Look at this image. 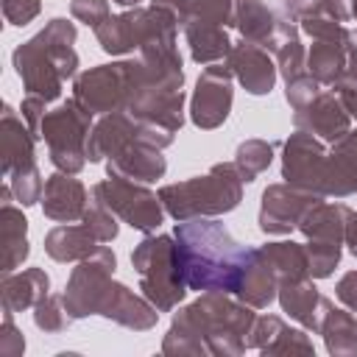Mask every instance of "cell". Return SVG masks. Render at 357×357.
<instances>
[{
  "label": "cell",
  "instance_id": "6da1fadb",
  "mask_svg": "<svg viewBox=\"0 0 357 357\" xmlns=\"http://www.w3.org/2000/svg\"><path fill=\"white\" fill-rule=\"evenodd\" d=\"M254 321V307L231 298V293H201L192 304L173 312L170 329L162 340V354L237 357L248 349Z\"/></svg>",
  "mask_w": 357,
  "mask_h": 357
},
{
  "label": "cell",
  "instance_id": "7a4b0ae2",
  "mask_svg": "<svg viewBox=\"0 0 357 357\" xmlns=\"http://www.w3.org/2000/svg\"><path fill=\"white\" fill-rule=\"evenodd\" d=\"M181 276L190 290L198 293H237L251 245H240L229 229L215 218L181 220L173 229Z\"/></svg>",
  "mask_w": 357,
  "mask_h": 357
},
{
  "label": "cell",
  "instance_id": "3957f363",
  "mask_svg": "<svg viewBox=\"0 0 357 357\" xmlns=\"http://www.w3.org/2000/svg\"><path fill=\"white\" fill-rule=\"evenodd\" d=\"M75 22L64 17H53L39 33L28 42L17 45L11 53L14 70L28 95H39L47 103L56 100L64 89V81L75 78L78 73V53H75Z\"/></svg>",
  "mask_w": 357,
  "mask_h": 357
},
{
  "label": "cell",
  "instance_id": "277c9868",
  "mask_svg": "<svg viewBox=\"0 0 357 357\" xmlns=\"http://www.w3.org/2000/svg\"><path fill=\"white\" fill-rule=\"evenodd\" d=\"M243 178L234 162H218L204 176H192L187 181L165 184L159 190L165 212L181 223L192 218H218L240 206L243 201Z\"/></svg>",
  "mask_w": 357,
  "mask_h": 357
},
{
  "label": "cell",
  "instance_id": "5b68a950",
  "mask_svg": "<svg viewBox=\"0 0 357 357\" xmlns=\"http://www.w3.org/2000/svg\"><path fill=\"white\" fill-rule=\"evenodd\" d=\"M131 265L139 276L142 296L159 312L176 310L190 290L181 276L173 234H145L131 251Z\"/></svg>",
  "mask_w": 357,
  "mask_h": 357
},
{
  "label": "cell",
  "instance_id": "8992f818",
  "mask_svg": "<svg viewBox=\"0 0 357 357\" xmlns=\"http://www.w3.org/2000/svg\"><path fill=\"white\" fill-rule=\"evenodd\" d=\"M92 114L75 100L67 98L59 109L47 112L42 120V139L47 142V156L56 170L78 176L86 159V139L92 131Z\"/></svg>",
  "mask_w": 357,
  "mask_h": 357
},
{
  "label": "cell",
  "instance_id": "52a82bcc",
  "mask_svg": "<svg viewBox=\"0 0 357 357\" xmlns=\"http://www.w3.org/2000/svg\"><path fill=\"white\" fill-rule=\"evenodd\" d=\"M92 201H100L112 209L123 223L142 234H153L165 220L162 198L148 190L142 181H131L123 176H109L92 187Z\"/></svg>",
  "mask_w": 357,
  "mask_h": 357
},
{
  "label": "cell",
  "instance_id": "ba28073f",
  "mask_svg": "<svg viewBox=\"0 0 357 357\" xmlns=\"http://www.w3.org/2000/svg\"><path fill=\"white\" fill-rule=\"evenodd\" d=\"M114 268H117V257L109 245H98L95 254L81 259L78 268H73L61 296L75 321L100 315L103 301L114 284Z\"/></svg>",
  "mask_w": 357,
  "mask_h": 357
},
{
  "label": "cell",
  "instance_id": "9c48e42d",
  "mask_svg": "<svg viewBox=\"0 0 357 357\" xmlns=\"http://www.w3.org/2000/svg\"><path fill=\"white\" fill-rule=\"evenodd\" d=\"M326 176H329V151L324 139L296 128L282 142V178L298 190L326 198Z\"/></svg>",
  "mask_w": 357,
  "mask_h": 357
},
{
  "label": "cell",
  "instance_id": "30bf717a",
  "mask_svg": "<svg viewBox=\"0 0 357 357\" xmlns=\"http://www.w3.org/2000/svg\"><path fill=\"white\" fill-rule=\"evenodd\" d=\"M131 86V59L128 61H112L98 64L73 81V98L89 112V114H106L114 109H126Z\"/></svg>",
  "mask_w": 357,
  "mask_h": 357
},
{
  "label": "cell",
  "instance_id": "8fae6325",
  "mask_svg": "<svg viewBox=\"0 0 357 357\" xmlns=\"http://www.w3.org/2000/svg\"><path fill=\"white\" fill-rule=\"evenodd\" d=\"M231 67L226 61L209 64L201 70L192 98H190V120L201 131L220 128L229 120L231 103H234V89H231Z\"/></svg>",
  "mask_w": 357,
  "mask_h": 357
},
{
  "label": "cell",
  "instance_id": "7c38bea8",
  "mask_svg": "<svg viewBox=\"0 0 357 357\" xmlns=\"http://www.w3.org/2000/svg\"><path fill=\"white\" fill-rule=\"evenodd\" d=\"M321 195L298 190L287 181L282 184H268L262 190V204H259V229L262 234H290L304 212L318 204Z\"/></svg>",
  "mask_w": 357,
  "mask_h": 357
},
{
  "label": "cell",
  "instance_id": "4fadbf2b",
  "mask_svg": "<svg viewBox=\"0 0 357 357\" xmlns=\"http://www.w3.org/2000/svg\"><path fill=\"white\" fill-rule=\"evenodd\" d=\"M293 126L332 145L351 131V114L343 109V103L329 86V89H321L310 103L293 112Z\"/></svg>",
  "mask_w": 357,
  "mask_h": 357
},
{
  "label": "cell",
  "instance_id": "5bb4252c",
  "mask_svg": "<svg viewBox=\"0 0 357 357\" xmlns=\"http://www.w3.org/2000/svg\"><path fill=\"white\" fill-rule=\"evenodd\" d=\"M151 33V6H134L120 14H112L100 28H95L98 45L109 56H126L145 45Z\"/></svg>",
  "mask_w": 357,
  "mask_h": 357
},
{
  "label": "cell",
  "instance_id": "9a60e30c",
  "mask_svg": "<svg viewBox=\"0 0 357 357\" xmlns=\"http://www.w3.org/2000/svg\"><path fill=\"white\" fill-rule=\"evenodd\" d=\"M36 134L28 128L25 117L17 114L8 103L3 106L0 123V173L3 178L36 167Z\"/></svg>",
  "mask_w": 357,
  "mask_h": 357
},
{
  "label": "cell",
  "instance_id": "2e32d148",
  "mask_svg": "<svg viewBox=\"0 0 357 357\" xmlns=\"http://www.w3.org/2000/svg\"><path fill=\"white\" fill-rule=\"evenodd\" d=\"M248 349H257L265 357H287V354H315V346L307 335V329L287 326L279 315H257Z\"/></svg>",
  "mask_w": 357,
  "mask_h": 357
},
{
  "label": "cell",
  "instance_id": "e0dca14e",
  "mask_svg": "<svg viewBox=\"0 0 357 357\" xmlns=\"http://www.w3.org/2000/svg\"><path fill=\"white\" fill-rule=\"evenodd\" d=\"M226 64L231 67L234 78L240 81V86L248 95H268L279 78V70H276L271 50H265L262 45H254L248 39H240L231 47Z\"/></svg>",
  "mask_w": 357,
  "mask_h": 357
},
{
  "label": "cell",
  "instance_id": "ac0fdd59",
  "mask_svg": "<svg viewBox=\"0 0 357 357\" xmlns=\"http://www.w3.org/2000/svg\"><path fill=\"white\" fill-rule=\"evenodd\" d=\"M89 201H86V187L73 176V173H50L45 178V192H42V212L45 218L56 223H75L84 218Z\"/></svg>",
  "mask_w": 357,
  "mask_h": 357
},
{
  "label": "cell",
  "instance_id": "d6986e66",
  "mask_svg": "<svg viewBox=\"0 0 357 357\" xmlns=\"http://www.w3.org/2000/svg\"><path fill=\"white\" fill-rule=\"evenodd\" d=\"M137 131H139V120L126 109L100 114V120H95L89 139H86V159L106 162L120 148H126L131 139H137Z\"/></svg>",
  "mask_w": 357,
  "mask_h": 357
},
{
  "label": "cell",
  "instance_id": "ffe728a7",
  "mask_svg": "<svg viewBox=\"0 0 357 357\" xmlns=\"http://www.w3.org/2000/svg\"><path fill=\"white\" fill-rule=\"evenodd\" d=\"M276 298H279L282 312H284L290 321H296L298 326H304L307 332H318V329H321V318H324L326 307L332 304V301L312 284V276L298 279V282H282Z\"/></svg>",
  "mask_w": 357,
  "mask_h": 357
},
{
  "label": "cell",
  "instance_id": "44dd1931",
  "mask_svg": "<svg viewBox=\"0 0 357 357\" xmlns=\"http://www.w3.org/2000/svg\"><path fill=\"white\" fill-rule=\"evenodd\" d=\"M103 165H106V173L109 176H123V178L142 181V184H151V181L162 178L165 170H167V162L162 156V148L145 145L139 139H131L126 148H120Z\"/></svg>",
  "mask_w": 357,
  "mask_h": 357
},
{
  "label": "cell",
  "instance_id": "7402d4cb",
  "mask_svg": "<svg viewBox=\"0 0 357 357\" xmlns=\"http://www.w3.org/2000/svg\"><path fill=\"white\" fill-rule=\"evenodd\" d=\"M100 315L114 321V324H120V326H126V329H134V332H148L159 321V310L145 296H137L134 290H128L123 282L112 284Z\"/></svg>",
  "mask_w": 357,
  "mask_h": 357
},
{
  "label": "cell",
  "instance_id": "603a6c76",
  "mask_svg": "<svg viewBox=\"0 0 357 357\" xmlns=\"http://www.w3.org/2000/svg\"><path fill=\"white\" fill-rule=\"evenodd\" d=\"M45 296H50V276L42 268L11 271V273H3V279H0L3 312L33 310Z\"/></svg>",
  "mask_w": 357,
  "mask_h": 357
},
{
  "label": "cell",
  "instance_id": "cb8c5ba5",
  "mask_svg": "<svg viewBox=\"0 0 357 357\" xmlns=\"http://www.w3.org/2000/svg\"><path fill=\"white\" fill-rule=\"evenodd\" d=\"M351 215V206L346 204H326L324 198L318 204H312L304 218L298 220V231L304 234V240L312 243H340L346 245V220Z\"/></svg>",
  "mask_w": 357,
  "mask_h": 357
},
{
  "label": "cell",
  "instance_id": "d4e9b609",
  "mask_svg": "<svg viewBox=\"0 0 357 357\" xmlns=\"http://www.w3.org/2000/svg\"><path fill=\"white\" fill-rule=\"evenodd\" d=\"M187 47H190V59L201 67L226 61L231 53V39L226 33L223 25H212V22H184L181 25Z\"/></svg>",
  "mask_w": 357,
  "mask_h": 357
},
{
  "label": "cell",
  "instance_id": "484cf974",
  "mask_svg": "<svg viewBox=\"0 0 357 357\" xmlns=\"http://www.w3.org/2000/svg\"><path fill=\"white\" fill-rule=\"evenodd\" d=\"M0 248H3V262H0L3 273L17 271L31 254L28 220H25L22 209H17L11 201H3V206H0Z\"/></svg>",
  "mask_w": 357,
  "mask_h": 357
},
{
  "label": "cell",
  "instance_id": "4316f807",
  "mask_svg": "<svg viewBox=\"0 0 357 357\" xmlns=\"http://www.w3.org/2000/svg\"><path fill=\"white\" fill-rule=\"evenodd\" d=\"M98 243L100 240L84 223L81 226L61 223L45 234V254L56 262H81L98 251Z\"/></svg>",
  "mask_w": 357,
  "mask_h": 357
},
{
  "label": "cell",
  "instance_id": "83f0119b",
  "mask_svg": "<svg viewBox=\"0 0 357 357\" xmlns=\"http://www.w3.org/2000/svg\"><path fill=\"white\" fill-rule=\"evenodd\" d=\"M279 293V279L273 273V268L268 265V259L262 257L259 248L251 251V259L245 265V273H243V282L237 287V298L245 301L248 307L254 310H265Z\"/></svg>",
  "mask_w": 357,
  "mask_h": 357
},
{
  "label": "cell",
  "instance_id": "f1b7e54d",
  "mask_svg": "<svg viewBox=\"0 0 357 357\" xmlns=\"http://www.w3.org/2000/svg\"><path fill=\"white\" fill-rule=\"evenodd\" d=\"M318 335L332 357H357V315L335 304L326 307Z\"/></svg>",
  "mask_w": 357,
  "mask_h": 357
},
{
  "label": "cell",
  "instance_id": "f546056e",
  "mask_svg": "<svg viewBox=\"0 0 357 357\" xmlns=\"http://www.w3.org/2000/svg\"><path fill=\"white\" fill-rule=\"evenodd\" d=\"M279 20L282 17H276L273 8H268L262 0H234V22L231 25L240 31L243 39L262 45L265 50L276 33Z\"/></svg>",
  "mask_w": 357,
  "mask_h": 357
},
{
  "label": "cell",
  "instance_id": "4dcf8cb0",
  "mask_svg": "<svg viewBox=\"0 0 357 357\" xmlns=\"http://www.w3.org/2000/svg\"><path fill=\"white\" fill-rule=\"evenodd\" d=\"M259 251L268 259V265L273 268L279 284L282 282H298V279L310 276V257H307V245L304 243L279 240V243L259 245Z\"/></svg>",
  "mask_w": 357,
  "mask_h": 357
},
{
  "label": "cell",
  "instance_id": "1f68e13d",
  "mask_svg": "<svg viewBox=\"0 0 357 357\" xmlns=\"http://www.w3.org/2000/svg\"><path fill=\"white\" fill-rule=\"evenodd\" d=\"M307 73L324 86H332L337 78H343L346 75V39H312V47L307 50Z\"/></svg>",
  "mask_w": 357,
  "mask_h": 357
},
{
  "label": "cell",
  "instance_id": "d6a6232c",
  "mask_svg": "<svg viewBox=\"0 0 357 357\" xmlns=\"http://www.w3.org/2000/svg\"><path fill=\"white\" fill-rule=\"evenodd\" d=\"M273 151H276V145L268 142V139H245V142H240L237 151H234V167H237L240 178L245 184L257 181L271 167Z\"/></svg>",
  "mask_w": 357,
  "mask_h": 357
},
{
  "label": "cell",
  "instance_id": "836d02e7",
  "mask_svg": "<svg viewBox=\"0 0 357 357\" xmlns=\"http://www.w3.org/2000/svg\"><path fill=\"white\" fill-rule=\"evenodd\" d=\"M75 318L70 315L67 304H64V296H45L36 307H33V324L36 329H42L45 335H61L67 332V326L73 324Z\"/></svg>",
  "mask_w": 357,
  "mask_h": 357
},
{
  "label": "cell",
  "instance_id": "e575fe53",
  "mask_svg": "<svg viewBox=\"0 0 357 357\" xmlns=\"http://www.w3.org/2000/svg\"><path fill=\"white\" fill-rule=\"evenodd\" d=\"M184 22H212L226 28L234 22V0H190L178 25Z\"/></svg>",
  "mask_w": 357,
  "mask_h": 357
},
{
  "label": "cell",
  "instance_id": "d590c367",
  "mask_svg": "<svg viewBox=\"0 0 357 357\" xmlns=\"http://www.w3.org/2000/svg\"><path fill=\"white\" fill-rule=\"evenodd\" d=\"M304 245H307V257H310V276L312 279L332 276L343 257V245L340 243H312V240H307Z\"/></svg>",
  "mask_w": 357,
  "mask_h": 357
},
{
  "label": "cell",
  "instance_id": "8d00e7d4",
  "mask_svg": "<svg viewBox=\"0 0 357 357\" xmlns=\"http://www.w3.org/2000/svg\"><path fill=\"white\" fill-rule=\"evenodd\" d=\"M81 223H84L100 243H112V240L117 237V231H120L117 215H114L112 209H106L100 201H89V206H86Z\"/></svg>",
  "mask_w": 357,
  "mask_h": 357
},
{
  "label": "cell",
  "instance_id": "74e56055",
  "mask_svg": "<svg viewBox=\"0 0 357 357\" xmlns=\"http://www.w3.org/2000/svg\"><path fill=\"white\" fill-rule=\"evenodd\" d=\"M11 184V192L14 198L22 204V206H33L42 201V192H45V178L39 173V167H31V170H20L14 176L6 178Z\"/></svg>",
  "mask_w": 357,
  "mask_h": 357
},
{
  "label": "cell",
  "instance_id": "f35d334b",
  "mask_svg": "<svg viewBox=\"0 0 357 357\" xmlns=\"http://www.w3.org/2000/svg\"><path fill=\"white\" fill-rule=\"evenodd\" d=\"M70 14L73 20L89 25L92 31L100 28L112 14H109V0H70Z\"/></svg>",
  "mask_w": 357,
  "mask_h": 357
},
{
  "label": "cell",
  "instance_id": "ab89813d",
  "mask_svg": "<svg viewBox=\"0 0 357 357\" xmlns=\"http://www.w3.org/2000/svg\"><path fill=\"white\" fill-rule=\"evenodd\" d=\"M321 89H324V84L315 81L310 73H304V75H298V78H293V81L284 84V98H287L290 109L296 112V109H301L304 103H310Z\"/></svg>",
  "mask_w": 357,
  "mask_h": 357
},
{
  "label": "cell",
  "instance_id": "60d3db41",
  "mask_svg": "<svg viewBox=\"0 0 357 357\" xmlns=\"http://www.w3.org/2000/svg\"><path fill=\"white\" fill-rule=\"evenodd\" d=\"M42 11V0H3V17L8 25H28L39 17Z\"/></svg>",
  "mask_w": 357,
  "mask_h": 357
},
{
  "label": "cell",
  "instance_id": "b9f144b4",
  "mask_svg": "<svg viewBox=\"0 0 357 357\" xmlns=\"http://www.w3.org/2000/svg\"><path fill=\"white\" fill-rule=\"evenodd\" d=\"M25 351V337L14 326V312H3V326H0V354L3 357H22Z\"/></svg>",
  "mask_w": 357,
  "mask_h": 357
},
{
  "label": "cell",
  "instance_id": "7bdbcfd3",
  "mask_svg": "<svg viewBox=\"0 0 357 357\" xmlns=\"http://www.w3.org/2000/svg\"><path fill=\"white\" fill-rule=\"evenodd\" d=\"M20 112H22V117H25L28 128L42 139V120H45V114H47V100L39 98V95H25Z\"/></svg>",
  "mask_w": 357,
  "mask_h": 357
},
{
  "label": "cell",
  "instance_id": "ee69618b",
  "mask_svg": "<svg viewBox=\"0 0 357 357\" xmlns=\"http://www.w3.org/2000/svg\"><path fill=\"white\" fill-rule=\"evenodd\" d=\"M335 296L340 298V304H343L346 310H351V312L357 315V271H349V273H343V276L337 279Z\"/></svg>",
  "mask_w": 357,
  "mask_h": 357
},
{
  "label": "cell",
  "instance_id": "f6af8a7d",
  "mask_svg": "<svg viewBox=\"0 0 357 357\" xmlns=\"http://www.w3.org/2000/svg\"><path fill=\"white\" fill-rule=\"evenodd\" d=\"M332 92L337 95V100L343 103V109L351 114V120H357V84L343 75V78H337L332 84Z\"/></svg>",
  "mask_w": 357,
  "mask_h": 357
},
{
  "label": "cell",
  "instance_id": "bcb514c9",
  "mask_svg": "<svg viewBox=\"0 0 357 357\" xmlns=\"http://www.w3.org/2000/svg\"><path fill=\"white\" fill-rule=\"evenodd\" d=\"M321 11H324V0H284V14L293 22H301L304 17H312Z\"/></svg>",
  "mask_w": 357,
  "mask_h": 357
},
{
  "label": "cell",
  "instance_id": "7dc6e473",
  "mask_svg": "<svg viewBox=\"0 0 357 357\" xmlns=\"http://www.w3.org/2000/svg\"><path fill=\"white\" fill-rule=\"evenodd\" d=\"M324 14L335 22H351L354 20V0H324Z\"/></svg>",
  "mask_w": 357,
  "mask_h": 357
},
{
  "label": "cell",
  "instance_id": "c3c4849f",
  "mask_svg": "<svg viewBox=\"0 0 357 357\" xmlns=\"http://www.w3.org/2000/svg\"><path fill=\"white\" fill-rule=\"evenodd\" d=\"M346 78L357 84V28H349L346 36Z\"/></svg>",
  "mask_w": 357,
  "mask_h": 357
},
{
  "label": "cell",
  "instance_id": "681fc988",
  "mask_svg": "<svg viewBox=\"0 0 357 357\" xmlns=\"http://www.w3.org/2000/svg\"><path fill=\"white\" fill-rule=\"evenodd\" d=\"M346 245H349V251L357 257V212L351 209V215H349V220H346Z\"/></svg>",
  "mask_w": 357,
  "mask_h": 357
},
{
  "label": "cell",
  "instance_id": "f907efd6",
  "mask_svg": "<svg viewBox=\"0 0 357 357\" xmlns=\"http://www.w3.org/2000/svg\"><path fill=\"white\" fill-rule=\"evenodd\" d=\"M112 3H117V6H123V8H134V6H139L142 0H112Z\"/></svg>",
  "mask_w": 357,
  "mask_h": 357
},
{
  "label": "cell",
  "instance_id": "816d5d0a",
  "mask_svg": "<svg viewBox=\"0 0 357 357\" xmlns=\"http://www.w3.org/2000/svg\"><path fill=\"white\" fill-rule=\"evenodd\" d=\"M354 20H357V0H354Z\"/></svg>",
  "mask_w": 357,
  "mask_h": 357
}]
</instances>
